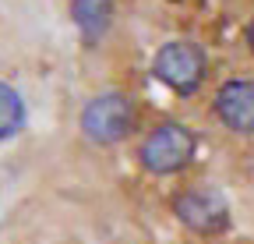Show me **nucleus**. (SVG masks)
Returning a JSON list of instances; mask_svg holds the SVG:
<instances>
[{
	"instance_id": "obj_3",
	"label": "nucleus",
	"mask_w": 254,
	"mask_h": 244,
	"mask_svg": "<svg viewBox=\"0 0 254 244\" xmlns=\"http://www.w3.org/2000/svg\"><path fill=\"white\" fill-rule=\"evenodd\" d=\"M190 156H194V135H190V128L177 124V120H166V124L152 128L138 149L141 166L155 177L180 173L190 163Z\"/></svg>"
},
{
	"instance_id": "obj_7",
	"label": "nucleus",
	"mask_w": 254,
	"mask_h": 244,
	"mask_svg": "<svg viewBox=\"0 0 254 244\" xmlns=\"http://www.w3.org/2000/svg\"><path fill=\"white\" fill-rule=\"evenodd\" d=\"M25 128V103L18 96V88L0 81V142L14 138Z\"/></svg>"
},
{
	"instance_id": "obj_6",
	"label": "nucleus",
	"mask_w": 254,
	"mask_h": 244,
	"mask_svg": "<svg viewBox=\"0 0 254 244\" xmlns=\"http://www.w3.org/2000/svg\"><path fill=\"white\" fill-rule=\"evenodd\" d=\"M74 21L85 32V39H99L110 25V4L106 0H74Z\"/></svg>"
},
{
	"instance_id": "obj_1",
	"label": "nucleus",
	"mask_w": 254,
	"mask_h": 244,
	"mask_svg": "<svg viewBox=\"0 0 254 244\" xmlns=\"http://www.w3.org/2000/svg\"><path fill=\"white\" fill-rule=\"evenodd\" d=\"M152 71H155V78L163 81L166 88H173L177 96H190V92L201 88V81L208 75V60H205L198 43L173 39V43H163L155 50Z\"/></svg>"
},
{
	"instance_id": "obj_8",
	"label": "nucleus",
	"mask_w": 254,
	"mask_h": 244,
	"mask_svg": "<svg viewBox=\"0 0 254 244\" xmlns=\"http://www.w3.org/2000/svg\"><path fill=\"white\" fill-rule=\"evenodd\" d=\"M247 43H251V50H254V18H251V25H247Z\"/></svg>"
},
{
	"instance_id": "obj_2",
	"label": "nucleus",
	"mask_w": 254,
	"mask_h": 244,
	"mask_svg": "<svg viewBox=\"0 0 254 244\" xmlns=\"http://www.w3.org/2000/svg\"><path fill=\"white\" fill-rule=\"evenodd\" d=\"M134 120H138V110H134L131 96L99 92L81 110V131L95 145H117V142H124L134 131Z\"/></svg>"
},
{
	"instance_id": "obj_4",
	"label": "nucleus",
	"mask_w": 254,
	"mask_h": 244,
	"mask_svg": "<svg viewBox=\"0 0 254 244\" xmlns=\"http://www.w3.org/2000/svg\"><path fill=\"white\" fill-rule=\"evenodd\" d=\"M173 212L177 220L201 237H215L230 227V202L219 188H187L173 198Z\"/></svg>"
},
{
	"instance_id": "obj_5",
	"label": "nucleus",
	"mask_w": 254,
	"mask_h": 244,
	"mask_svg": "<svg viewBox=\"0 0 254 244\" xmlns=\"http://www.w3.org/2000/svg\"><path fill=\"white\" fill-rule=\"evenodd\" d=\"M215 117L233 135H254V81L230 78L215 92Z\"/></svg>"
}]
</instances>
